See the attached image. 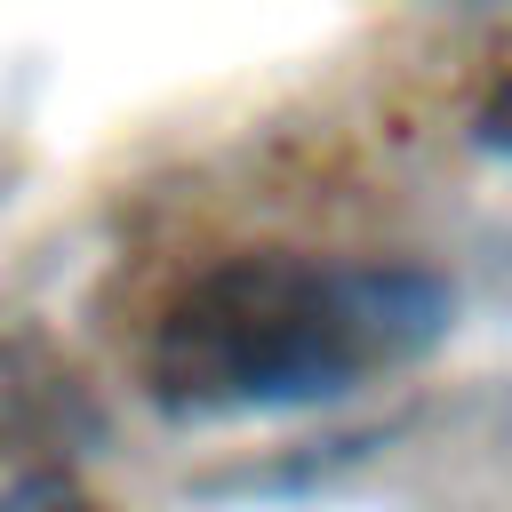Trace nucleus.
<instances>
[{
    "label": "nucleus",
    "mask_w": 512,
    "mask_h": 512,
    "mask_svg": "<svg viewBox=\"0 0 512 512\" xmlns=\"http://www.w3.org/2000/svg\"><path fill=\"white\" fill-rule=\"evenodd\" d=\"M440 328L448 288L416 264L224 256L160 304L144 344V392L168 416L312 408L424 360Z\"/></svg>",
    "instance_id": "obj_1"
},
{
    "label": "nucleus",
    "mask_w": 512,
    "mask_h": 512,
    "mask_svg": "<svg viewBox=\"0 0 512 512\" xmlns=\"http://www.w3.org/2000/svg\"><path fill=\"white\" fill-rule=\"evenodd\" d=\"M0 512H88V496H80L64 472H32V480H16V488L0 496Z\"/></svg>",
    "instance_id": "obj_2"
},
{
    "label": "nucleus",
    "mask_w": 512,
    "mask_h": 512,
    "mask_svg": "<svg viewBox=\"0 0 512 512\" xmlns=\"http://www.w3.org/2000/svg\"><path fill=\"white\" fill-rule=\"evenodd\" d=\"M480 144L512 160V72H504V80L488 88V104H480Z\"/></svg>",
    "instance_id": "obj_3"
}]
</instances>
